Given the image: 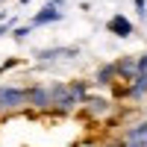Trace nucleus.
I'll list each match as a JSON object with an SVG mask.
<instances>
[{
	"label": "nucleus",
	"instance_id": "obj_1",
	"mask_svg": "<svg viewBox=\"0 0 147 147\" xmlns=\"http://www.w3.org/2000/svg\"><path fill=\"white\" fill-rule=\"evenodd\" d=\"M85 82H56L50 85V100H53V109L59 115H65V112H74V109H80L85 103Z\"/></svg>",
	"mask_w": 147,
	"mask_h": 147
},
{
	"label": "nucleus",
	"instance_id": "obj_2",
	"mask_svg": "<svg viewBox=\"0 0 147 147\" xmlns=\"http://www.w3.org/2000/svg\"><path fill=\"white\" fill-rule=\"evenodd\" d=\"M30 106V94L27 88H0V112L9 115V112H18V109Z\"/></svg>",
	"mask_w": 147,
	"mask_h": 147
},
{
	"label": "nucleus",
	"instance_id": "obj_3",
	"mask_svg": "<svg viewBox=\"0 0 147 147\" xmlns=\"http://www.w3.org/2000/svg\"><path fill=\"white\" fill-rule=\"evenodd\" d=\"M109 112H112V100H106V97H85V103H82L85 118H106Z\"/></svg>",
	"mask_w": 147,
	"mask_h": 147
},
{
	"label": "nucleus",
	"instance_id": "obj_4",
	"mask_svg": "<svg viewBox=\"0 0 147 147\" xmlns=\"http://www.w3.org/2000/svg\"><path fill=\"white\" fill-rule=\"evenodd\" d=\"M30 94V106L32 109H53V100H50V85H41V82H35L27 88Z\"/></svg>",
	"mask_w": 147,
	"mask_h": 147
},
{
	"label": "nucleus",
	"instance_id": "obj_5",
	"mask_svg": "<svg viewBox=\"0 0 147 147\" xmlns=\"http://www.w3.org/2000/svg\"><path fill=\"white\" fill-rule=\"evenodd\" d=\"M80 53V47H53V50H38L41 62H53V59H74Z\"/></svg>",
	"mask_w": 147,
	"mask_h": 147
},
{
	"label": "nucleus",
	"instance_id": "obj_6",
	"mask_svg": "<svg viewBox=\"0 0 147 147\" xmlns=\"http://www.w3.org/2000/svg\"><path fill=\"white\" fill-rule=\"evenodd\" d=\"M115 80H121L118 62H109V65H103L100 71H97V77H94V82H97V85H115Z\"/></svg>",
	"mask_w": 147,
	"mask_h": 147
},
{
	"label": "nucleus",
	"instance_id": "obj_7",
	"mask_svg": "<svg viewBox=\"0 0 147 147\" xmlns=\"http://www.w3.org/2000/svg\"><path fill=\"white\" fill-rule=\"evenodd\" d=\"M118 71H121V80L132 82V80H136V74H138V59H132V56H121V59H118Z\"/></svg>",
	"mask_w": 147,
	"mask_h": 147
},
{
	"label": "nucleus",
	"instance_id": "obj_8",
	"mask_svg": "<svg viewBox=\"0 0 147 147\" xmlns=\"http://www.w3.org/2000/svg\"><path fill=\"white\" fill-rule=\"evenodd\" d=\"M109 32H115L118 38H129L132 35V24L124 15H115V18H109Z\"/></svg>",
	"mask_w": 147,
	"mask_h": 147
},
{
	"label": "nucleus",
	"instance_id": "obj_9",
	"mask_svg": "<svg viewBox=\"0 0 147 147\" xmlns=\"http://www.w3.org/2000/svg\"><path fill=\"white\" fill-rule=\"evenodd\" d=\"M59 18H62V9L53 6V3H47L38 15L32 18V27H41V24H50V21H59Z\"/></svg>",
	"mask_w": 147,
	"mask_h": 147
},
{
	"label": "nucleus",
	"instance_id": "obj_10",
	"mask_svg": "<svg viewBox=\"0 0 147 147\" xmlns=\"http://www.w3.org/2000/svg\"><path fill=\"white\" fill-rule=\"evenodd\" d=\"M124 141H147V121H141V124L129 127L124 132Z\"/></svg>",
	"mask_w": 147,
	"mask_h": 147
},
{
	"label": "nucleus",
	"instance_id": "obj_11",
	"mask_svg": "<svg viewBox=\"0 0 147 147\" xmlns=\"http://www.w3.org/2000/svg\"><path fill=\"white\" fill-rule=\"evenodd\" d=\"M30 32H32V27H18V30H15V41H24Z\"/></svg>",
	"mask_w": 147,
	"mask_h": 147
},
{
	"label": "nucleus",
	"instance_id": "obj_12",
	"mask_svg": "<svg viewBox=\"0 0 147 147\" xmlns=\"http://www.w3.org/2000/svg\"><path fill=\"white\" fill-rule=\"evenodd\" d=\"M132 3H136V9H138V15L144 18V15H147V3H144V0H132Z\"/></svg>",
	"mask_w": 147,
	"mask_h": 147
},
{
	"label": "nucleus",
	"instance_id": "obj_13",
	"mask_svg": "<svg viewBox=\"0 0 147 147\" xmlns=\"http://www.w3.org/2000/svg\"><path fill=\"white\" fill-rule=\"evenodd\" d=\"M18 65V59H6V62H3V68H0V74H3V71H9V68H15Z\"/></svg>",
	"mask_w": 147,
	"mask_h": 147
},
{
	"label": "nucleus",
	"instance_id": "obj_14",
	"mask_svg": "<svg viewBox=\"0 0 147 147\" xmlns=\"http://www.w3.org/2000/svg\"><path fill=\"white\" fill-rule=\"evenodd\" d=\"M9 27H12V21H9V24H0V35H6V32H9Z\"/></svg>",
	"mask_w": 147,
	"mask_h": 147
},
{
	"label": "nucleus",
	"instance_id": "obj_15",
	"mask_svg": "<svg viewBox=\"0 0 147 147\" xmlns=\"http://www.w3.org/2000/svg\"><path fill=\"white\" fill-rule=\"evenodd\" d=\"M47 3H53V6H62V3H65V0H47Z\"/></svg>",
	"mask_w": 147,
	"mask_h": 147
},
{
	"label": "nucleus",
	"instance_id": "obj_16",
	"mask_svg": "<svg viewBox=\"0 0 147 147\" xmlns=\"http://www.w3.org/2000/svg\"><path fill=\"white\" fill-rule=\"evenodd\" d=\"M21 3H30V0H21Z\"/></svg>",
	"mask_w": 147,
	"mask_h": 147
}]
</instances>
